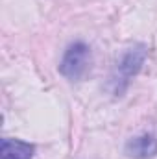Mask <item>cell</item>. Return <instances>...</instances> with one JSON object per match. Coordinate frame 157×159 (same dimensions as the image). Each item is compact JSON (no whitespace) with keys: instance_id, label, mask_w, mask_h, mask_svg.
Instances as JSON below:
<instances>
[{"instance_id":"1","label":"cell","mask_w":157,"mask_h":159,"mask_svg":"<svg viewBox=\"0 0 157 159\" xmlns=\"http://www.w3.org/2000/svg\"><path fill=\"white\" fill-rule=\"evenodd\" d=\"M87 65H89V48L81 43H76L67 50L61 63V72L67 78L78 80L87 70Z\"/></svg>"},{"instance_id":"2","label":"cell","mask_w":157,"mask_h":159,"mask_svg":"<svg viewBox=\"0 0 157 159\" xmlns=\"http://www.w3.org/2000/svg\"><path fill=\"white\" fill-rule=\"evenodd\" d=\"M126 152H128V156H131V157H139V159L152 157V156L157 154V141L152 135L135 137L133 141L128 143Z\"/></svg>"},{"instance_id":"3","label":"cell","mask_w":157,"mask_h":159,"mask_svg":"<svg viewBox=\"0 0 157 159\" xmlns=\"http://www.w3.org/2000/svg\"><path fill=\"white\" fill-rule=\"evenodd\" d=\"M34 157V146L22 141L13 139H2V154L0 159H32Z\"/></svg>"}]
</instances>
